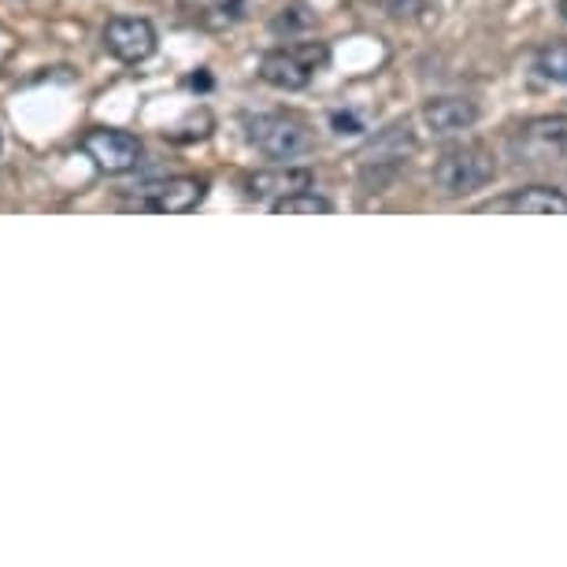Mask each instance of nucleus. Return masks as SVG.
I'll return each mask as SVG.
<instances>
[{"mask_svg":"<svg viewBox=\"0 0 567 567\" xmlns=\"http://www.w3.org/2000/svg\"><path fill=\"white\" fill-rule=\"evenodd\" d=\"M434 189L442 197H471L497 178V156L486 145H456L434 159Z\"/></svg>","mask_w":567,"mask_h":567,"instance_id":"nucleus-1","label":"nucleus"},{"mask_svg":"<svg viewBox=\"0 0 567 567\" xmlns=\"http://www.w3.org/2000/svg\"><path fill=\"white\" fill-rule=\"evenodd\" d=\"M245 142L260 156L278 159V164H290V159L308 156L316 148V137L308 131V123L290 112L245 115Z\"/></svg>","mask_w":567,"mask_h":567,"instance_id":"nucleus-2","label":"nucleus"},{"mask_svg":"<svg viewBox=\"0 0 567 567\" xmlns=\"http://www.w3.org/2000/svg\"><path fill=\"white\" fill-rule=\"evenodd\" d=\"M508 159L516 167L567 164V115H534L508 134Z\"/></svg>","mask_w":567,"mask_h":567,"instance_id":"nucleus-3","label":"nucleus"},{"mask_svg":"<svg viewBox=\"0 0 567 567\" xmlns=\"http://www.w3.org/2000/svg\"><path fill=\"white\" fill-rule=\"evenodd\" d=\"M330 49L323 41H293L282 49H267L260 56V79L275 90L297 93L316 79V71L323 68Z\"/></svg>","mask_w":567,"mask_h":567,"instance_id":"nucleus-4","label":"nucleus"},{"mask_svg":"<svg viewBox=\"0 0 567 567\" xmlns=\"http://www.w3.org/2000/svg\"><path fill=\"white\" fill-rule=\"evenodd\" d=\"M79 148L93 159V167L101 175H131L145 156L142 137L131 131H115V126H93V131H85Z\"/></svg>","mask_w":567,"mask_h":567,"instance_id":"nucleus-5","label":"nucleus"},{"mask_svg":"<svg viewBox=\"0 0 567 567\" xmlns=\"http://www.w3.org/2000/svg\"><path fill=\"white\" fill-rule=\"evenodd\" d=\"M415 134H412V123L401 120L386 126V131H379V137L363 148V182L374 178V186H382V178H393L398 171L409 164V156L415 153Z\"/></svg>","mask_w":567,"mask_h":567,"instance_id":"nucleus-6","label":"nucleus"},{"mask_svg":"<svg viewBox=\"0 0 567 567\" xmlns=\"http://www.w3.org/2000/svg\"><path fill=\"white\" fill-rule=\"evenodd\" d=\"M104 52L120 63H145L156 56V27L142 16H115L104 23Z\"/></svg>","mask_w":567,"mask_h":567,"instance_id":"nucleus-7","label":"nucleus"},{"mask_svg":"<svg viewBox=\"0 0 567 567\" xmlns=\"http://www.w3.org/2000/svg\"><path fill=\"white\" fill-rule=\"evenodd\" d=\"M205 197H208V178L171 175L142 189V208L156 212V216H189V212L205 205Z\"/></svg>","mask_w":567,"mask_h":567,"instance_id":"nucleus-8","label":"nucleus"},{"mask_svg":"<svg viewBox=\"0 0 567 567\" xmlns=\"http://www.w3.org/2000/svg\"><path fill=\"white\" fill-rule=\"evenodd\" d=\"M312 186H316V171L312 167H293V164L260 167V171H249V175L241 178V194L249 200H256V205H275V200L301 194V189H312Z\"/></svg>","mask_w":567,"mask_h":567,"instance_id":"nucleus-9","label":"nucleus"},{"mask_svg":"<svg viewBox=\"0 0 567 567\" xmlns=\"http://www.w3.org/2000/svg\"><path fill=\"white\" fill-rule=\"evenodd\" d=\"M483 212H512V216H567V194L556 186H523L489 200Z\"/></svg>","mask_w":567,"mask_h":567,"instance_id":"nucleus-10","label":"nucleus"},{"mask_svg":"<svg viewBox=\"0 0 567 567\" xmlns=\"http://www.w3.org/2000/svg\"><path fill=\"white\" fill-rule=\"evenodd\" d=\"M423 123L434 134H456L478 123V104L471 97H434L423 104Z\"/></svg>","mask_w":567,"mask_h":567,"instance_id":"nucleus-11","label":"nucleus"},{"mask_svg":"<svg viewBox=\"0 0 567 567\" xmlns=\"http://www.w3.org/2000/svg\"><path fill=\"white\" fill-rule=\"evenodd\" d=\"M267 208H271V216H330L334 200L316 194V186H312V189H301V194L275 200V205H267Z\"/></svg>","mask_w":567,"mask_h":567,"instance_id":"nucleus-12","label":"nucleus"},{"mask_svg":"<svg viewBox=\"0 0 567 567\" xmlns=\"http://www.w3.org/2000/svg\"><path fill=\"white\" fill-rule=\"evenodd\" d=\"M534 71H538L545 82L567 85V45H564V41H556V45H545L538 52V60H534Z\"/></svg>","mask_w":567,"mask_h":567,"instance_id":"nucleus-13","label":"nucleus"},{"mask_svg":"<svg viewBox=\"0 0 567 567\" xmlns=\"http://www.w3.org/2000/svg\"><path fill=\"white\" fill-rule=\"evenodd\" d=\"M312 23H316V16L308 12L305 4H297V8H286V12L271 23V30H275V34H297V30H305Z\"/></svg>","mask_w":567,"mask_h":567,"instance_id":"nucleus-14","label":"nucleus"},{"mask_svg":"<svg viewBox=\"0 0 567 567\" xmlns=\"http://www.w3.org/2000/svg\"><path fill=\"white\" fill-rule=\"evenodd\" d=\"M330 126H334L338 137H357V134L368 131V126L360 123V115H352V112H334L330 115Z\"/></svg>","mask_w":567,"mask_h":567,"instance_id":"nucleus-15","label":"nucleus"},{"mask_svg":"<svg viewBox=\"0 0 567 567\" xmlns=\"http://www.w3.org/2000/svg\"><path fill=\"white\" fill-rule=\"evenodd\" d=\"M186 85H189V90H200V93H208V90H212V74H208V71H197V74H189V79H186Z\"/></svg>","mask_w":567,"mask_h":567,"instance_id":"nucleus-16","label":"nucleus"},{"mask_svg":"<svg viewBox=\"0 0 567 567\" xmlns=\"http://www.w3.org/2000/svg\"><path fill=\"white\" fill-rule=\"evenodd\" d=\"M560 16L567 19V0H560Z\"/></svg>","mask_w":567,"mask_h":567,"instance_id":"nucleus-17","label":"nucleus"}]
</instances>
